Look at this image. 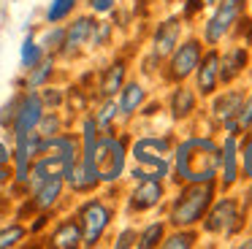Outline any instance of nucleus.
Returning a JSON list of instances; mask_svg holds the SVG:
<instances>
[{
	"instance_id": "nucleus-1",
	"label": "nucleus",
	"mask_w": 252,
	"mask_h": 249,
	"mask_svg": "<svg viewBox=\"0 0 252 249\" xmlns=\"http://www.w3.org/2000/svg\"><path fill=\"white\" fill-rule=\"evenodd\" d=\"M222 160V149L209 138H190L176 149V173L179 179L195 182H212Z\"/></svg>"
},
{
	"instance_id": "nucleus-2",
	"label": "nucleus",
	"mask_w": 252,
	"mask_h": 249,
	"mask_svg": "<svg viewBox=\"0 0 252 249\" xmlns=\"http://www.w3.org/2000/svg\"><path fill=\"white\" fill-rule=\"evenodd\" d=\"M209 203H212V182H195L176 198L174 209H171V225L187 227L203 219Z\"/></svg>"
},
{
	"instance_id": "nucleus-3",
	"label": "nucleus",
	"mask_w": 252,
	"mask_h": 249,
	"mask_svg": "<svg viewBox=\"0 0 252 249\" xmlns=\"http://www.w3.org/2000/svg\"><path fill=\"white\" fill-rule=\"evenodd\" d=\"M138 168H133L136 179H160L168 173V141L165 138H141L133 146Z\"/></svg>"
},
{
	"instance_id": "nucleus-4",
	"label": "nucleus",
	"mask_w": 252,
	"mask_h": 249,
	"mask_svg": "<svg viewBox=\"0 0 252 249\" xmlns=\"http://www.w3.org/2000/svg\"><path fill=\"white\" fill-rule=\"evenodd\" d=\"M90 155H93V162L98 168L100 182L109 184L122 176V171H125V144L120 138H114V135H98V141H95Z\"/></svg>"
},
{
	"instance_id": "nucleus-5",
	"label": "nucleus",
	"mask_w": 252,
	"mask_h": 249,
	"mask_svg": "<svg viewBox=\"0 0 252 249\" xmlns=\"http://www.w3.org/2000/svg\"><path fill=\"white\" fill-rule=\"evenodd\" d=\"M79 227H82V244L84 247H95L100 241V236L106 233L111 222V209L106 203H100L98 198L87 200L79 206V217H76Z\"/></svg>"
},
{
	"instance_id": "nucleus-6",
	"label": "nucleus",
	"mask_w": 252,
	"mask_h": 249,
	"mask_svg": "<svg viewBox=\"0 0 252 249\" xmlns=\"http://www.w3.org/2000/svg\"><path fill=\"white\" fill-rule=\"evenodd\" d=\"M44 100H41V95L35 90H30L28 95L19 100L17 106V117H14V135L17 138H25V135L35 133V127H38L41 117H44Z\"/></svg>"
},
{
	"instance_id": "nucleus-7",
	"label": "nucleus",
	"mask_w": 252,
	"mask_h": 249,
	"mask_svg": "<svg viewBox=\"0 0 252 249\" xmlns=\"http://www.w3.org/2000/svg\"><path fill=\"white\" fill-rule=\"evenodd\" d=\"M65 182L73 192H93L95 187L100 184V176H98V168L93 162V155L84 152L82 157H76L71 165V171L65 173Z\"/></svg>"
},
{
	"instance_id": "nucleus-8",
	"label": "nucleus",
	"mask_w": 252,
	"mask_h": 249,
	"mask_svg": "<svg viewBox=\"0 0 252 249\" xmlns=\"http://www.w3.org/2000/svg\"><path fill=\"white\" fill-rule=\"evenodd\" d=\"M239 11H241V3H236V0H222V3L217 5V11H214V16L206 22V30H203L206 43H217L220 38L230 30V25L239 19Z\"/></svg>"
},
{
	"instance_id": "nucleus-9",
	"label": "nucleus",
	"mask_w": 252,
	"mask_h": 249,
	"mask_svg": "<svg viewBox=\"0 0 252 249\" xmlns=\"http://www.w3.org/2000/svg\"><path fill=\"white\" fill-rule=\"evenodd\" d=\"M198 62H201V43H198V41H187V43H182V46L174 52V57H171L168 76H171V79H176V81L187 79V76L198 68Z\"/></svg>"
},
{
	"instance_id": "nucleus-10",
	"label": "nucleus",
	"mask_w": 252,
	"mask_h": 249,
	"mask_svg": "<svg viewBox=\"0 0 252 249\" xmlns=\"http://www.w3.org/2000/svg\"><path fill=\"white\" fill-rule=\"evenodd\" d=\"M236 219H239V206H236V200L225 198L220 203H214V209L209 211L206 230L209 233H230L236 227Z\"/></svg>"
},
{
	"instance_id": "nucleus-11",
	"label": "nucleus",
	"mask_w": 252,
	"mask_h": 249,
	"mask_svg": "<svg viewBox=\"0 0 252 249\" xmlns=\"http://www.w3.org/2000/svg\"><path fill=\"white\" fill-rule=\"evenodd\" d=\"M163 198V184L160 179H138V187L130 195V209L133 211H147L160 203Z\"/></svg>"
},
{
	"instance_id": "nucleus-12",
	"label": "nucleus",
	"mask_w": 252,
	"mask_h": 249,
	"mask_svg": "<svg viewBox=\"0 0 252 249\" xmlns=\"http://www.w3.org/2000/svg\"><path fill=\"white\" fill-rule=\"evenodd\" d=\"M93 30H95L93 16H79L71 27H65V46H63V54H76L79 49L93 38Z\"/></svg>"
},
{
	"instance_id": "nucleus-13",
	"label": "nucleus",
	"mask_w": 252,
	"mask_h": 249,
	"mask_svg": "<svg viewBox=\"0 0 252 249\" xmlns=\"http://www.w3.org/2000/svg\"><path fill=\"white\" fill-rule=\"evenodd\" d=\"M179 19H165L163 25L155 30V38H152V52L155 57H168L171 52H174L176 41H179Z\"/></svg>"
},
{
	"instance_id": "nucleus-14",
	"label": "nucleus",
	"mask_w": 252,
	"mask_h": 249,
	"mask_svg": "<svg viewBox=\"0 0 252 249\" xmlns=\"http://www.w3.org/2000/svg\"><path fill=\"white\" fill-rule=\"evenodd\" d=\"M217 81H220V54L209 52L198 62V90H201V95H212L217 90Z\"/></svg>"
},
{
	"instance_id": "nucleus-15",
	"label": "nucleus",
	"mask_w": 252,
	"mask_h": 249,
	"mask_svg": "<svg viewBox=\"0 0 252 249\" xmlns=\"http://www.w3.org/2000/svg\"><path fill=\"white\" fill-rule=\"evenodd\" d=\"M241 103H244L241 92H228V95H222V97L214 100V114H217V119H222L225 127H228L230 133L239 130V127H236V114H239Z\"/></svg>"
},
{
	"instance_id": "nucleus-16",
	"label": "nucleus",
	"mask_w": 252,
	"mask_h": 249,
	"mask_svg": "<svg viewBox=\"0 0 252 249\" xmlns=\"http://www.w3.org/2000/svg\"><path fill=\"white\" fill-rule=\"evenodd\" d=\"M63 182H65L63 176L46 179V182L41 184V187L35 189V192H33V209H38V211L52 209V206L57 203V198L63 195Z\"/></svg>"
},
{
	"instance_id": "nucleus-17",
	"label": "nucleus",
	"mask_w": 252,
	"mask_h": 249,
	"mask_svg": "<svg viewBox=\"0 0 252 249\" xmlns=\"http://www.w3.org/2000/svg\"><path fill=\"white\" fill-rule=\"evenodd\" d=\"M52 247H57V249L82 247V227H79V222H73V219L63 222V225L55 230V236H52Z\"/></svg>"
},
{
	"instance_id": "nucleus-18",
	"label": "nucleus",
	"mask_w": 252,
	"mask_h": 249,
	"mask_svg": "<svg viewBox=\"0 0 252 249\" xmlns=\"http://www.w3.org/2000/svg\"><path fill=\"white\" fill-rule=\"evenodd\" d=\"M236 152H239V144H236V138L233 135H230L228 141H225V146H222V184L225 187H230V184L236 182V176H239V155H236Z\"/></svg>"
},
{
	"instance_id": "nucleus-19",
	"label": "nucleus",
	"mask_w": 252,
	"mask_h": 249,
	"mask_svg": "<svg viewBox=\"0 0 252 249\" xmlns=\"http://www.w3.org/2000/svg\"><path fill=\"white\" fill-rule=\"evenodd\" d=\"M247 65V52L241 46L230 49L222 60H220V79L222 81H233L236 73H241V68Z\"/></svg>"
},
{
	"instance_id": "nucleus-20",
	"label": "nucleus",
	"mask_w": 252,
	"mask_h": 249,
	"mask_svg": "<svg viewBox=\"0 0 252 249\" xmlns=\"http://www.w3.org/2000/svg\"><path fill=\"white\" fill-rule=\"evenodd\" d=\"M122 81H125V62H122V60H117L114 65H109V68H106L103 79H100V87H98L100 95L111 97L114 92L122 90Z\"/></svg>"
},
{
	"instance_id": "nucleus-21",
	"label": "nucleus",
	"mask_w": 252,
	"mask_h": 249,
	"mask_svg": "<svg viewBox=\"0 0 252 249\" xmlns=\"http://www.w3.org/2000/svg\"><path fill=\"white\" fill-rule=\"evenodd\" d=\"M120 92H122V95H120V103H117V108H120L122 117H130V114L144 103V90H141V84L130 81L127 87L122 84V90H120Z\"/></svg>"
},
{
	"instance_id": "nucleus-22",
	"label": "nucleus",
	"mask_w": 252,
	"mask_h": 249,
	"mask_svg": "<svg viewBox=\"0 0 252 249\" xmlns=\"http://www.w3.org/2000/svg\"><path fill=\"white\" fill-rule=\"evenodd\" d=\"M44 57H46V54H44V46H41V43L35 41L33 35L25 38L22 46H19V62H22V68H25V70H30L33 65H38Z\"/></svg>"
},
{
	"instance_id": "nucleus-23",
	"label": "nucleus",
	"mask_w": 252,
	"mask_h": 249,
	"mask_svg": "<svg viewBox=\"0 0 252 249\" xmlns=\"http://www.w3.org/2000/svg\"><path fill=\"white\" fill-rule=\"evenodd\" d=\"M192 108H195V95H192V90L179 87V90L171 95V114H174L176 119H185Z\"/></svg>"
},
{
	"instance_id": "nucleus-24",
	"label": "nucleus",
	"mask_w": 252,
	"mask_h": 249,
	"mask_svg": "<svg viewBox=\"0 0 252 249\" xmlns=\"http://www.w3.org/2000/svg\"><path fill=\"white\" fill-rule=\"evenodd\" d=\"M41 46H44V54L55 57V54H63V46H65V27H52V30L44 32L41 38Z\"/></svg>"
},
{
	"instance_id": "nucleus-25",
	"label": "nucleus",
	"mask_w": 252,
	"mask_h": 249,
	"mask_svg": "<svg viewBox=\"0 0 252 249\" xmlns=\"http://www.w3.org/2000/svg\"><path fill=\"white\" fill-rule=\"evenodd\" d=\"M52 73H55V62H52V60H41L38 65L30 68V76H28L25 84H28L30 90H38V87H44L46 81L52 79Z\"/></svg>"
},
{
	"instance_id": "nucleus-26",
	"label": "nucleus",
	"mask_w": 252,
	"mask_h": 249,
	"mask_svg": "<svg viewBox=\"0 0 252 249\" xmlns=\"http://www.w3.org/2000/svg\"><path fill=\"white\" fill-rule=\"evenodd\" d=\"M73 8H76V0H52L49 8H46V22H49V25H57V22H63Z\"/></svg>"
},
{
	"instance_id": "nucleus-27",
	"label": "nucleus",
	"mask_w": 252,
	"mask_h": 249,
	"mask_svg": "<svg viewBox=\"0 0 252 249\" xmlns=\"http://www.w3.org/2000/svg\"><path fill=\"white\" fill-rule=\"evenodd\" d=\"M35 133H38L41 138H49V135H57V133H60V117H57L55 111H49V114L44 111V117H41L38 127H35Z\"/></svg>"
},
{
	"instance_id": "nucleus-28",
	"label": "nucleus",
	"mask_w": 252,
	"mask_h": 249,
	"mask_svg": "<svg viewBox=\"0 0 252 249\" xmlns=\"http://www.w3.org/2000/svg\"><path fill=\"white\" fill-rule=\"evenodd\" d=\"M160 241H163V222H155V225H149L147 230L138 236V247H141V249L158 247Z\"/></svg>"
},
{
	"instance_id": "nucleus-29",
	"label": "nucleus",
	"mask_w": 252,
	"mask_h": 249,
	"mask_svg": "<svg viewBox=\"0 0 252 249\" xmlns=\"http://www.w3.org/2000/svg\"><path fill=\"white\" fill-rule=\"evenodd\" d=\"M117 114H120V108H117V103L106 97V103H103V106L98 108V114H95V117H93V119H95V124H98V130H103L106 124H109L111 119L117 117Z\"/></svg>"
},
{
	"instance_id": "nucleus-30",
	"label": "nucleus",
	"mask_w": 252,
	"mask_h": 249,
	"mask_svg": "<svg viewBox=\"0 0 252 249\" xmlns=\"http://www.w3.org/2000/svg\"><path fill=\"white\" fill-rule=\"evenodd\" d=\"M22 238H25V227L22 225H8L6 230H0V249L14 247V244H19Z\"/></svg>"
},
{
	"instance_id": "nucleus-31",
	"label": "nucleus",
	"mask_w": 252,
	"mask_h": 249,
	"mask_svg": "<svg viewBox=\"0 0 252 249\" xmlns=\"http://www.w3.org/2000/svg\"><path fill=\"white\" fill-rule=\"evenodd\" d=\"M192 241H195V236H192V233H176V236L165 238L163 247L165 249H187V247H192Z\"/></svg>"
},
{
	"instance_id": "nucleus-32",
	"label": "nucleus",
	"mask_w": 252,
	"mask_h": 249,
	"mask_svg": "<svg viewBox=\"0 0 252 249\" xmlns=\"http://www.w3.org/2000/svg\"><path fill=\"white\" fill-rule=\"evenodd\" d=\"M17 106H19V97H11L6 106L0 108V124H3V127H11V124H14V117H17Z\"/></svg>"
},
{
	"instance_id": "nucleus-33",
	"label": "nucleus",
	"mask_w": 252,
	"mask_h": 249,
	"mask_svg": "<svg viewBox=\"0 0 252 249\" xmlns=\"http://www.w3.org/2000/svg\"><path fill=\"white\" fill-rule=\"evenodd\" d=\"M109 35H111V25L109 22H95V30H93V38H90V43L93 46H100V43H106L109 41Z\"/></svg>"
},
{
	"instance_id": "nucleus-34",
	"label": "nucleus",
	"mask_w": 252,
	"mask_h": 249,
	"mask_svg": "<svg viewBox=\"0 0 252 249\" xmlns=\"http://www.w3.org/2000/svg\"><path fill=\"white\" fill-rule=\"evenodd\" d=\"M252 124V97L247 103H241V108H239V114H236V127H250Z\"/></svg>"
},
{
	"instance_id": "nucleus-35",
	"label": "nucleus",
	"mask_w": 252,
	"mask_h": 249,
	"mask_svg": "<svg viewBox=\"0 0 252 249\" xmlns=\"http://www.w3.org/2000/svg\"><path fill=\"white\" fill-rule=\"evenodd\" d=\"M41 100H44V106L57 108V106H63L65 95H63V92H57V90H41Z\"/></svg>"
},
{
	"instance_id": "nucleus-36",
	"label": "nucleus",
	"mask_w": 252,
	"mask_h": 249,
	"mask_svg": "<svg viewBox=\"0 0 252 249\" xmlns=\"http://www.w3.org/2000/svg\"><path fill=\"white\" fill-rule=\"evenodd\" d=\"M8 160H11V155H8V149L3 144H0V184L6 182L11 173H8Z\"/></svg>"
},
{
	"instance_id": "nucleus-37",
	"label": "nucleus",
	"mask_w": 252,
	"mask_h": 249,
	"mask_svg": "<svg viewBox=\"0 0 252 249\" xmlns=\"http://www.w3.org/2000/svg\"><path fill=\"white\" fill-rule=\"evenodd\" d=\"M133 244H136V233H133V230H125L120 238H117L114 247H117V249H125V247H133Z\"/></svg>"
},
{
	"instance_id": "nucleus-38",
	"label": "nucleus",
	"mask_w": 252,
	"mask_h": 249,
	"mask_svg": "<svg viewBox=\"0 0 252 249\" xmlns=\"http://www.w3.org/2000/svg\"><path fill=\"white\" fill-rule=\"evenodd\" d=\"M117 0H90V5H93V11H98V14H106V11L114 8Z\"/></svg>"
},
{
	"instance_id": "nucleus-39",
	"label": "nucleus",
	"mask_w": 252,
	"mask_h": 249,
	"mask_svg": "<svg viewBox=\"0 0 252 249\" xmlns=\"http://www.w3.org/2000/svg\"><path fill=\"white\" fill-rule=\"evenodd\" d=\"M244 173L252 179V141L244 146Z\"/></svg>"
},
{
	"instance_id": "nucleus-40",
	"label": "nucleus",
	"mask_w": 252,
	"mask_h": 249,
	"mask_svg": "<svg viewBox=\"0 0 252 249\" xmlns=\"http://www.w3.org/2000/svg\"><path fill=\"white\" fill-rule=\"evenodd\" d=\"M201 5H203L201 0H187V8H185V14H187V16H192L198 8H201Z\"/></svg>"
},
{
	"instance_id": "nucleus-41",
	"label": "nucleus",
	"mask_w": 252,
	"mask_h": 249,
	"mask_svg": "<svg viewBox=\"0 0 252 249\" xmlns=\"http://www.w3.org/2000/svg\"><path fill=\"white\" fill-rule=\"evenodd\" d=\"M201 3H203V5H214L217 0H201Z\"/></svg>"
},
{
	"instance_id": "nucleus-42",
	"label": "nucleus",
	"mask_w": 252,
	"mask_h": 249,
	"mask_svg": "<svg viewBox=\"0 0 252 249\" xmlns=\"http://www.w3.org/2000/svg\"><path fill=\"white\" fill-rule=\"evenodd\" d=\"M250 43H252V32H250Z\"/></svg>"
},
{
	"instance_id": "nucleus-43",
	"label": "nucleus",
	"mask_w": 252,
	"mask_h": 249,
	"mask_svg": "<svg viewBox=\"0 0 252 249\" xmlns=\"http://www.w3.org/2000/svg\"><path fill=\"white\" fill-rule=\"evenodd\" d=\"M236 3H244V0H236Z\"/></svg>"
}]
</instances>
